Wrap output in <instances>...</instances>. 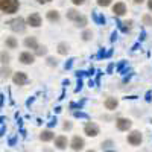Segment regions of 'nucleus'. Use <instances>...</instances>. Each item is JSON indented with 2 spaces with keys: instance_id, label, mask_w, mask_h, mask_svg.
I'll return each instance as SVG.
<instances>
[{
  "instance_id": "1",
  "label": "nucleus",
  "mask_w": 152,
  "mask_h": 152,
  "mask_svg": "<svg viewBox=\"0 0 152 152\" xmlns=\"http://www.w3.org/2000/svg\"><path fill=\"white\" fill-rule=\"evenodd\" d=\"M20 8L18 0H0V11L5 14H15Z\"/></svg>"
},
{
  "instance_id": "2",
  "label": "nucleus",
  "mask_w": 152,
  "mask_h": 152,
  "mask_svg": "<svg viewBox=\"0 0 152 152\" xmlns=\"http://www.w3.org/2000/svg\"><path fill=\"white\" fill-rule=\"evenodd\" d=\"M8 24L14 32H24V29H26V20H23L21 17H17L14 20H11Z\"/></svg>"
},
{
  "instance_id": "3",
  "label": "nucleus",
  "mask_w": 152,
  "mask_h": 152,
  "mask_svg": "<svg viewBox=\"0 0 152 152\" xmlns=\"http://www.w3.org/2000/svg\"><path fill=\"white\" fill-rule=\"evenodd\" d=\"M41 15L38 14V12H32V14H29L28 15V18H26V24L28 26H31V28H40L41 26Z\"/></svg>"
},
{
  "instance_id": "4",
  "label": "nucleus",
  "mask_w": 152,
  "mask_h": 152,
  "mask_svg": "<svg viewBox=\"0 0 152 152\" xmlns=\"http://www.w3.org/2000/svg\"><path fill=\"white\" fill-rule=\"evenodd\" d=\"M126 140L131 146H140V143L143 142V135L140 131H132L128 137H126Z\"/></svg>"
},
{
  "instance_id": "5",
  "label": "nucleus",
  "mask_w": 152,
  "mask_h": 152,
  "mask_svg": "<svg viewBox=\"0 0 152 152\" xmlns=\"http://www.w3.org/2000/svg\"><path fill=\"white\" fill-rule=\"evenodd\" d=\"M70 146H72V149H73L75 152H79V151H82V149H84L85 142H84V138H82V137L75 135V137L72 138V142H70Z\"/></svg>"
},
{
  "instance_id": "6",
  "label": "nucleus",
  "mask_w": 152,
  "mask_h": 152,
  "mask_svg": "<svg viewBox=\"0 0 152 152\" xmlns=\"http://www.w3.org/2000/svg\"><path fill=\"white\" fill-rule=\"evenodd\" d=\"M18 61L24 66H31V64L35 62V55L31 53V52H21L20 56H18Z\"/></svg>"
},
{
  "instance_id": "7",
  "label": "nucleus",
  "mask_w": 152,
  "mask_h": 152,
  "mask_svg": "<svg viewBox=\"0 0 152 152\" xmlns=\"http://www.w3.org/2000/svg\"><path fill=\"white\" fill-rule=\"evenodd\" d=\"M116 126H117L119 131H128V129H131L132 122L129 119H126V117H119L116 120Z\"/></svg>"
},
{
  "instance_id": "8",
  "label": "nucleus",
  "mask_w": 152,
  "mask_h": 152,
  "mask_svg": "<svg viewBox=\"0 0 152 152\" xmlns=\"http://www.w3.org/2000/svg\"><path fill=\"white\" fill-rule=\"evenodd\" d=\"M12 81H14V84L15 85H26L28 84V75L24 73V72H17V73H14V76H12Z\"/></svg>"
},
{
  "instance_id": "9",
  "label": "nucleus",
  "mask_w": 152,
  "mask_h": 152,
  "mask_svg": "<svg viewBox=\"0 0 152 152\" xmlns=\"http://www.w3.org/2000/svg\"><path fill=\"white\" fill-rule=\"evenodd\" d=\"M84 132L88 135V137H96L99 134V126L93 122H88L85 126H84Z\"/></svg>"
},
{
  "instance_id": "10",
  "label": "nucleus",
  "mask_w": 152,
  "mask_h": 152,
  "mask_svg": "<svg viewBox=\"0 0 152 152\" xmlns=\"http://www.w3.org/2000/svg\"><path fill=\"white\" fill-rule=\"evenodd\" d=\"M113 14L116 17H122L126 14V5L123 2H117L116 5H113Z\"/></svg>"
},
{
  "instance_id": "11",
  "label": "nucleus",
  "mask_w": 152,
  "mask_h": 152,
  "mask_svg": "<svg viewBox=\"0 0 152 152\" xmlns=\"http://www.w3.org/2000/svg\"><path fill=\"white\" fill-rule=\"evenodd\" d=\"M53 140H55V148L59 149V151H64L69 145V140H67L66 135H58V137L53 138Z\"/></svg>"
},
{
  "instance_id": "12",
  "label": "nucleus",
  "mask_w": 152,
  "mask_h": 152,
  "mask_svg": "<svg viewBox=\"0 0 152 152\" xmlns=\"http://www.w3.org/2000/svg\"><path fill=\"white\" fill-rule=\"evenodd\" d=\"M24 46H26L28 49H32V50H37L38 49V40L35 37H26L24 38Z\"/></svg>"
},
{
  "instance_id": "13",
  "label": "nucleus",
  "mask_w": 152,
  "mask_h": 152,
  "mask_svg": "<svg viewBox=\"0 0 152 152\" xmlns=\"http://www.w3.org/2000/svg\"><path fill=\"white\" fill-rule=\"evenodd\" d=\"M53 138H55V134L50 131V129H46V131H43L40 134V140L41 142H52Z\"/></svg>"
},
{
  "instance_id": "14",
  "label": "nucleus",
  "mask_w": 152,
  "mask_h": 152,
  "mask_svg": "<svg viewBox=\"0 0 152 152\" xmlns=\"http://www.w3.org/2000/svg\"><path fill=\"white\" fill-rule=\"evenodd\" d=\"M59 18H61V15H59V12H58V11H55V9L47 11V20H49V21L56 23V21H59Z\"/></svg>"
},
{
  "instance_id": "15",
  "label": "nucleus",
  "mask_w": 152,
  "mask_h": 152,
  "mask_svg": "<svg viewBox=\"0 0 152 152\" xmlns=\"http://www.w3.org/2000/svg\"><path fill=\"white\" fill-rule=\"evenodd\" d=\"M5 46H6V49H17V46H18L17 38H15V37H6Z\"/></svg>"
},
{
  "instance_id": "16",
  "label": "nucleus",
  "mask_w": 152,
  "mask_h": 152,
  "mask_svg": "<svg viewBox=\"0 0 152 152\" xmlns=\"http://www.w3.org/2000/svg\"><path fill=\"white\" fill-rule=\"evenodd\" d=\"M117 105H119V102H117L116 97H108V99L105 100V108H107V110H116Z\"/></svg>"
},
{
  "instance_id": "17",
  "label": "nucleus",
  "mask_w": 152,
  "mask_h": 152,
  "mask_svg": "<svg viewBox=\"0 0 152 152\" xmlns=\"http://www.w3.org/2000/svg\"><path fill=\"white\" fill-rule=\"evenodd\" d=\"M9 61H11V55L6 52V50H3V52H0V62H2L3 66L9 64Z\"/></svg>"
},
{
  "instance_id": "18",
  "label": "nucleus",
  "mask_w": 152,
  "mask_h": 152,
  "mask_svg": "<svg viewBox=\"0 0 152 152\" xmlns=\"http://www.w3.org/2000/svg\"><path fill=\"white\" fill-rule=\"evenodd\" d=\"M75 23H76V28H85V26H87V23H88V20H87V17L79 15L78 18L75 20Z\"/></svg>"
},
{
  "instance_id": "19",
  "label": "nucleus",
  "mask_w": 152,
  "mask_h": 152,
  "mask_svg": "<svg viewBox=\"0 0 152 152\" xmlns=\"http://www.w3.org/2000/svg\"><path fill=\"white\" fill-rule=\"evenodd\" d=\"M69 49H70V47H69L67 43H59V44H58V53H59V55H67V53H69Z\"/></svg>"
},
{
  "instance_id": "20",
  "label": "nucleus",
  "mask_w": 152,
  "mask_h": 152,
  "mask_svg": "<svg viewBox=\"0 0 152 152\" xmlns=\"http://www.w3.org/2000/svg\"><path fill=\"white\" fill-rule=\"evenodd\" d=\"M79 15H81V14H79V12L76 11V9H69V11H67V18H69V20H72V21H75Z\"/></svg>"
},
{
  "instance_id": "21",
  "label": "nucleus",
  "mask_w": 152,
  "mask_h": 152,
  "mask_svg": "<svg viewBox=\"0 0 152 152\" xmlns=\"http://www.w3.org/2000/svg\"><path fill=\"white\" fill-rule=\"evenodd\" d=\"M93 38V32L91 31H84V34H82V40L84 41H88V40H91Z\"/></svg>"
},
{
  "instance_id": "22",
  "label": "nucleus",
  "mask_w": 152,
  "mask_h": 152,
  "mask_svg": "<svg viewBox=\"0 0 152 152\" xmlns=\"http://www.w3.org/2000/svg\"><path fill=\"white\" fill-rule=\"evenodd\" d=\"M96 2H97V5H99V6L107 8V6H110V5H111L113 0H96Z\"/></svg>"
},
{
  "instance_id": "23",
  "label": "nucleus",
  "mask_w": 152,
  "mask_h": 152,
  "mask_svg": "<svg viewBox=\"0 0 152 152\" xmlns=\"http://www.w3.org/2000/svg\"><path fill=\"white\" fill-rule=\"evenodd\" d=\"M143 24H146V26H152V17L151 15H143Z\"/></svg>"
},
{
  "instance_id": "24",
  "label": "nucleus",
  "mask_w": 152,
  "mask_h": 152,
  "mask_svg": "<svg viewBox=\"0 0 152 152\" xmlns=\"http://www.w3.org/2000/svg\"><path fill=\"white\" fill-rule=\"evenodd\" d=\"M0 73H2L5 78H9V76H11V69H9V67H3Z\"/></svg>"
},
{
  "instance_id": "25",
  "label": "nucleus",
  "mask_w": 152,
  "mask_h": 152,
  "mask_svg": "<svg viewBox=\"0 0 152 152\" xmlns=\"http://www.w3.org/2000/svg\"><path fill=\"white\" fill-rule=\"evenodd\" d=\"M47 53V49L43 46V47H40L38 46V49H37V55H46Z\"/></svg>"
},
{
  "instance_id": "26",
  "label": "nucleus",
  "mask_w": 152,
  "mask_h": 152,
  "mask_svg": "<svg viewBox=\"0 0 152 152\" xmlns=\"http://www.w3.org/2000/svg\"><path fill=\"white\" fill-rule=\"evenodd\" d=\"M72 2H73V5H75V6H81V5H84V3H85V0H72Z\"/></svg>"
},
{
  "instance_id": "27",
  "label": "nucleus",
  "mask_w": 152,
  "mask_h": 152,
  "mask_svg": "<svg viewBox=\"0 0 152 152\" xmlns=\"http://www.w3.org/2000/svg\"><path fill=\"white\" fill-rule=\"evenodd\" d=\"M47 62L50 66H56V59H53V58H47Z\"/></svg>"
},
{
  "instance_id": "28",
  "label": "nucleus",
  "mask_w": 152,
  "mask_h": 152,
  "mask_svg": "<svg viewBox=\"0 0 152 152\" xmlns=\"http://www.w3.org/2000/svg\"><path fill=\"white\" fill-rule=\"evenodd\" d=\"M113 145V142L111 140H108V142H105V143H102V148H110Z\"/></svg>"
},
{
  "instance_id": "29",
  "label": "nucleus",
  "mask_w": 152,
  "mask_h": 152,
  "mask_svg": "<svg viewBox=\"0 0 152 152\" xmlns=\"http://www.w3.org/2000/svg\"><path fill=\"white\" fill-rule=\"evenodd\" d=\"M64 129H72V123L70 122H66L64 123Z\"/></svg>"
},
{
  "instance_id": "30",
  "label": "nucleus",
  "mask_w": 152,
  "mask_h": 152,
  "mask_svg": "<svg viewBox=\"0 0 152 152\" xmlns=\"http://www.w3.org/2000/svg\"><path fill=\"white\" fill-rule=\"evenodd\" d=\"M148 9L152 11V0H148Z\"/></svg>"
},
{
  "instance_id": "31",
  "label": "nucleus",
  "mask_w": 152,
  "mask_h": 152,
  "mask_svg": "<svg viewBox=\"0 0 152 152\" xmlns=\"http://www.w3.org/2000/svg\"><path fill=\"white\" fill-rule=\"evenodd\" d=\"M143 2H145V0H134V3H135V5H142Z\"/></svg>"
},
{
  "instance_id": "32",
  "label": "nucleus",
  "mask_w": 152,
  "mask_h": 152,
  "mask_svg": "<svg viewBox=\"0 0 152 152\" xmlns=\"http://www.w3.org/2000/svg\"><path fill=\"white\" fill-rule=\"evenodd\" d=\"M37 2H38V3H49L50 0H37Z\"/></svg>"
},
{
  "instance_id": "33",
  "label": "nucleus",
  "mask_w": 152,
  "mask_h": 152,
  "mask_svg": "<svg viewBox=\"0 0 152 152\" xmlns=\"http://www.w3.org/2000/svg\"><path fill=\"white\" fill-rule=\"evenodd\" d=\"M44 152H50V151H49V149H46V151H44Z\"/></svg>"
},
{
  "instance_id": "34",
  "label": "nucleus",
  "mask_w": 152,
  "mask_h": 152,
  "mask_svg": "<svg viewBox=\"0 0 152 152\" xmlns=\"http://www.w3.org/2000/svg\"><path fill=\"white\" fill-rule=\"evenodd\" d=\"M87 152H94V151H87Z\"/></svg>"
}]
</instances>
